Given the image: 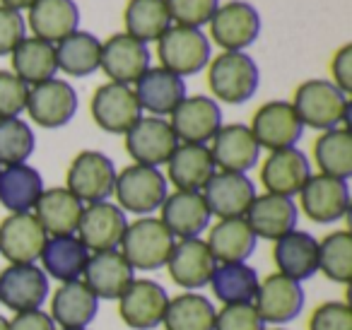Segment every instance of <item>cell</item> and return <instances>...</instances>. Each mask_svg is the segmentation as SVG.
I'll return each instance as SVG.
<instances>
[{"label":"cell","instance_id":"6da1fadb","mask_svg":"<svg viewBox=\"0 0 352 330\" xmlns=\"http://www.w3.org/2000/svg\"><path fill=\"white\" fill-rule=\"evenodd\" d=\"M292 109L297 111L302 126L314 131H333V128H347L350 123V102L328 80H307L294 92Z\"/></svg>","mask_w":352,"mask_h":330},{"label":"cell","instance_id":"7a4b0ae2","mask_svg":"<svg viewBox=\"0 0 352 330\" xmlns=\"http://www.w3.org/2000/svg\"><path fill=\"white\" fill-rule=\"evenodd\" d=\"M176 239L160 222V217H138L126 227L121 239V253L133 270L152 272L166 265Z\"/></svg>","mask_w":352,"mask_h":330},{"label":"cell","instance_id":"3957f363","mask_svg":"<svg viewBox=\"0 0 352 330\" xmlns=\"http://www.w3.org/2000/svg\"><path fill=\"white\" fill-rule=\"evenodd\" d=\"M258 65L244 51H225L210 60L208 85L217 102L244 104L258 89Z\"/></svg>","mask_w":352,"mask_h":330},{"label":"cell","instance_id":"277c9868","mask_svg":"<svg viewBox=\"0 0 352 330\" xmlns=\"http://www.w3.org/2000/svg\"><path fill=\"white\" fill-rule=\"evenodd\" d=\"M113 195L123 212H133L138 217H147L162 208L166 193V176L155 166L131 164L116 174Z\"/></svg>","mask_w":352,"mask_h":330},{"label":"cell","instance_id":"5b68a950","mask_svg":"<svg viewBox=\"0 0 352 330\" xmlns=\"http://www.w3.org/2000/svg\"><path fill=\"white\" fill-rule=\"evenodd\" d=\"M157 56L164 70L186 78L201 73L210 63V41L201 30L171 25L157 39Z\"/></svg>","mask_w":352,"mask_h":330},{"label":"cell","instance_id":"8992f818","mask_svg":"<svg viewBox=\"0 0 352 330\" xmlns=\"http://www.w3.org/2000/svg\"><path fill=\"white\" fill-rule=\"evenodd\" d=\"M116 184V166L107 155L97 150H85L70 162L65 174V188L80 203H102L113 195Z\"/></svg>","mask_w":352,"mask_h":330},{"label":"cell","instance_id":"52a82bcc","mask_svg":"<svg viewBox=\"0 0 352 330\" xmlns=\"http://www.w3.org/2000/svg\"><path fill=\"white\" fill-rule=\"evenodd\" d=\"M92 118L102 131L113 133V135H126L133 126L142 118V109L138 102L135 92L128 85L107 82L97 87L89 104Z\"/></svg>","mask_w":352,"mask_h":330},{"label":"cell","instance_id":"ba28073f","mask_svg":"<svg viewBox=\"0 0 352 330\" xmlns=\"http://www.w3.org/2000/svg\"><path fill=\"white\" fill-rule=\"evenodd\" d=\"M169 294L155 280H133L128 289L118 296V316L133 330H152L164 318Z\"/></svg>","mask_w":352,"mask_h":330},{"label":"cell","instance_id":"9c48e42d","mask_svg":"<svg viewBox=\"0 0 352 330\" xmlns=\"http://www.w3.org/2000/svg\"><path fill=\"white\" fill-rule=\"evenodd\" d=\"M25 111L41 128H49V131L63 128L73 121L78 111V92L73 89V85L63 80H46V82L30 87Z\"/></svg>","mask_w":352,"mask_h":330},{"label":"cell","instance_id":"30bf717a","mask_svg":"<svg viewBox=\"0 0 352 330\" xmlns=\"http://www.w3.org/2000/svg\"><path fill=\"white\" fill-rule=\"evenodd\" d=\"M169 126L174 131L176 140L188 142V145H206L222 128L220 104L212 97H206V94L186 97L171 111Z\"/></svg>","mask_w":352,"mask_h":330},{"label":"cell","instance_id":"8fae6325","mask_svg":"<svg viewBox=\"0 0 352 330\" xmlns=\"http://www.w3.org/2000/svg\"><path fill=\"white\" fill-rule=\"evenodd\" d=\"M208 25L212 41L225 51H244L261 34L258 10L244 0H232L227 6H220Z\"/></svg>","mask_w":352,"mask_h":330},{"label":"cell","instance_id":"7c38bea8","mask_svg":"<svg viewBox=\"0 0 352 330\" xmlns=\"http://www.w3.org/2000/svg\"><path fill=\"white\" fill-rule=\"evenodd\" d=\"M128 219L118 205L102 200V203L85 205L75 236L82 241L89 253L116 251L121 246V239L126 234Z\"/></svg>","mask_w":352,"mask_h":330},{"label":"cell","instance_id":"4fadbf2b","mask_svg":"<svg viewBox=\"0 0 352 330\" xmlns=\"http://www.w3.org/2000/svg\"><path fill=\"white\" fill-rule=\"evenodd\" d=\"M49 299V277L36 263L8 265L0 272V304L6 309L22 314L36 311Z\"/></svg>","mask_w":352,"mask_h":330},{"label":"cell","instance_id":"5bb4252c","mask_svg":"<svg viewBox=\"0 0 352 330\" xmlns=\"http://www.w3.org/2000/svg\"><path fill=\"white\" fill-rule=\"evenodd\" d=\"M251 133L261 150H287L299 142L304 126L289 102H265L251 118Z\"/></svg>","mask_w":352,"mask_h":330},{"label":"cell","instance_id":"9a60e30c","mask_svg":"<svg viewBox=\"0 0 352 330\" xmlns=\"http://www.w3.org/2000/svg\"><path fill=\"white\" fill-rule=\"evenodd\" d=\"M179 147L174 131L169 121L157 116H142L131 131L126 133V150L135 164L155 166L160 169L162 164L169 162L174 150Z\"/></svg>","mask_w":352,"mask_h":330},{"label":"cell","instance_id":"2e32d148","mask_svg":"<svg viewBox=\"0 0 352 330\" xmlns=\"http://www.w3.org/2000/svg\"><path fill=\"white\" fill-rule=\"evenodd\" d=\"M49 234L34 217V212H10L0 222V256L10 265L36 263L44 251Z\"/></svg>","mask_w":352,"mask_h":330},{"label":"cell","instance_id":"e0dca14e","mask_svg":"<svg viewBox=\"0 0 352 330\" xmlns=\"http://www.w3.org/2000/svg\"><path fill=\"white\" fill-rule=\"evenodd\" d=\"M299 203L311 222L333 224L342 219L350 210V188L347 181L333 179V176H309L304 188L299 190Z\"/></svg>","mask_w":352,"mask_h":330},{"label":"cell","instance_id":"ac0fdd59","mask_svg":"<svg viewBox=\"0 0 352 330\" xmlns=\"http://www.w3.org/2000/svg\"><path fill=\"white\" fill-rule=\"evenodd\" d=\"M254 306L263 323H273V325L289 323L304 309L302 282L289 280V277L280 275V272H273L265 280H261Z\"/></svg>","mask_w":352,"mask_h":330},{"label":"cell","instance_id":"d6986e66","mask_svg":"<svg viewBox=\"0 0 352 330\" xmlns=\"http://www.w3.org/2000/svg\"><path fill=\"white\" fill-rule=\"evenodd\" d=\"M99 68L104 70L111 82L118 85H135L150 68V51L147 44L123 34L109 36L102 44V56H99Z\"/></svg>","mask_w":352,"mask_h":330},{"label":"cell","instance_id":"ffe728a7","mask_svg":"<svg viewBox=\"0 0 352 330\" xmlns=\"http://www.w3.org/2000/svg\"><path fill=\"white\" fill-rule=\"evenodd\" d=\"M169 275L176 285L186 292H196L210 285V277L215 272L217 263L212 258L208 243L201 236L179 239L171 248V256L166 261Z\"/></svg>","mask_w":352,"mask_h":330},{"label":"cell","instance_id":"44dd1931","mask_svg":"<svg viewBox=\"0 0 352 330\" xmlns=\"http://www.w3.org/2000/svg\"><path fill=\"white\" fill-rule=\"evenodd\" d=\"M201 193L210 214H215L220 219H230L244 217L249 205L256 198V186L246 174L215 171Z\"/></svg>","mask_w":352,"mask_h":330},{"label":"cell","instance_id":"7402d4cb","mask_svg":"<svg viewBox=\"0 0 352 330\" xmlns=\"http://www.w3.org/2000/svg\"><path fill=\"white\" fill-rule=\"evenodd\" d=\"M309 176H311V164H309L307 155L297 147L270 152L261 166V184H263L265 193L283 195V198L299 195Z\"/></svg>","mask_w":352,"mask_h":330},{"label":"cell","instance_id":"603a6c76","mask_svg":"<svg viewBox=\"0 0 352 330\" xmlns=\"http://www.w3.org/2000/svg\"><path fill=\"white\" fill-rule=\"evenodd\" d=\"M210 142L212 162H215V166H220V171L246 174L249 169H254L261 157L258 142H256L251 128L244 126V123L222 126Z\"/></svg>","mask_w":352,"mask_h":330},{"label":"cell","instance_id":"cb8c5ba5","mask_svg":"<svg viewBox=\"0 0 352 330\" xmlns=\"http://www.w3.org/2000/svg\"><path fill=\"white\" fill-rule=\"evenodd\" d=\"M80 280L92 289V294L97 299H118L123 292L128 289L133 280H135V270L131 267V263L123 258V253L118 251H99L89 253L87 265Z\"/></svg>","mask_w":352,"mask_h":330},{"label":"cell","instance_id":"d4e9b609","mask_svg":"<svg viewBox=\"0 0 352 330\" xmlns=\"http://www.w3.org/2000/svg\"><path fill=\"white\" fill-rule=\"evenodd\" d=\"M160 212V222L169 229L174 239L201 236L212 217L206 200H203V193H198V190H174L164 198Z\"/></svg>","mask_w":352,"mask_h":330},{"label":"cell","instance_id":"484cf974","mask_svg":"<svg viewBox=\"0 0 352 330\" xmlns=\"http://www.w3.org/2000/svg\"><path fill=\"white\" fill-rule=\"evenodd\" d=\"M246 224L256 239H268V241H278L287 232L297 229L299 208L294 205L292 198H283V195L263 193L256 195L254 203L249 205L244 214Z\"/></svg>","mask_w":352,"mask_h":330},{"label":"cell","instance_id":"4316f807","mask_svg":"<svg viewBox=\"0 0 352 330\" xmlns=\"http://www.w3.org/2000/svg\"><path fill=\"white\" fill-rule=\"evenodd\" d=\"M133 92H135L142 111H150L152 116L162 118L171 116V111L186 99V82L184 78L160 65V68H147L135 82Z\"/></svg>","mask_w":352,"mask_h":330},{"label":"cell","instance_id":"83f0119b","mask_svg":"<svg viewBox=\"0 0 352 330\" xmlns=\"http://www.w3.org/2000/svg\"><path fill=\"white\" fill-rule=\"evenodd\" d=\"M273 261L280 275L304 282L318 272V241L309 232L292 229L275 241Z\"/></svg>","mask_w":352,"mask_h":330},{"label":"cell","instance_id":"f1b7e54d","mask_svg":"<svg viewBox=\"0 0 352 330\" xmlns=\"http://www.w3.org/2000/svg\"><path fill=\"white\" fill-rule=\"evenodd\" d=\"M99 311V299L82 280L63 282L51 296V320L63 330L87 328Z\"/></svg>","mask_w":352,"mask_h":330},{"label":"cell","instance_id":"f546056e","mask_svg":"<svg viewBox=\"0 0 352 330\" xmlns=\"http://www.w3.org/2000/svg\"><path fill=\"white\" fill-rule=\"evenodd\" d=\"M215 171L217 166L208 145L182 142L166 162V179L176 186V190H198L201 193Z\"/></svg>","mask_w":352,"mask_h":330},{"label":"cell","instance_id":"4dcf8cb0","mask_svg":"<svg viewBox=\"0 0 352 330\" xmlns=\"http://www.w3.org/2000/svg\"><path fill=\"white\" fill-rule=\"evenodd\" d=\"M85 203H80L68 188L56 186V188H44L34 205V217L44 227L49 236H60V234L78 232L80 217H82Z\"/></svg>","mask_w":352,"mask_h":330},{"label":"cell","instance_id":"1f68e13d","mask_svg":"<svg viewBox=\"0 0 352 330\" xmlns=\"http://www.w3.org/2000/svg\"><path fill=\"white\" fill-rule=\"evenodd\" d=\"M30 30L36 39H44L49 44H58L65 36L78 32L80 10L75 0H36L30 8Z\"/></svg>","mask_w":352,"mask_h":330},{"label":"cell","instance_id":"d6a6232c","mask_svg":"<svg viewBox=\"0 0 352 330\" xmlns=\"http://www.w3.org/2000/svg\"><path fill=\"white\" fill-rule=\"evenodd\" d=\"M87 258L89 251L75 234H60V236L46 239L39 261L46 277H54L63 285V282H73L82 277Z\"/></svg>","mask_w":352,"mask_h":330},{"label":"cell","instance_id":"836d02e7","mask_svg":"<svg viewBox=\"0 0 352 330\" xmlns=\"http://www.w3.org/2000/svg\"><path fill=\"white\" fill-rule=\"evenodd\" d=\"M256 234L244 217L220 219L208 234V248L217 265L222 263H246L256 251Z\"/></svg>","mask_w":352,"mask_h":330},{"label":"cell","instance_id":"e575fe53","mask_svg":"<svg viewBox=\"0 0 352 330\" xmlns=\"http://www.w3.org/2000/svg\"><path fill=\"white\" fill-rule=\"evenodd\" d=\"M44 193V179L30 164H12L0 169V205L10 212H32Z\"/></svg>","mask_w":352,"mask_h":330},{"label":"cell","instance_id":"d590c367","mask_svg":"<svg viewBox=\"0 0 352 330\" xmlns=\"http://www.w3.org/2000/svg\"><path fill=\"white\" fill-rule=\"evenodd\" d=\"M12 73L27 85L34 87L46 80H54L56 70V46L36 36H25L12 51Z\"/></svg>","mask_w":352,"mask_h":330},{"label":"cell","instance_id":"8d00e7d4","mask_svg":"<svg viewBox=\"0 0 352 330\" xmlns=\"http://www.w3.org/2000/svg\"><path fill=\"white\" fill-rule=\"evenodd\" d=\"M261 277L246 263H222L210 277V289L225 306L254 304Z\"/></svg>","mask_w":352,"mask_h":330},{"label":"cell","instance_id":"74e56055","mask_svg":"<svg viewBox=\"0 0 352 330\" xmlns=\"http://www.w3.org/2000/svg\"><path fill=\"white\" fill-rule=\"evenodd\" d=\"M102 41L89 32H73L56 44V65L70 78H87L99 70Z\"/></svg>","mask_w":352,"mask_h":330},{"label":"cell","instance_id":"f35d334b","mask_svg":"<svg viewBox=\"0 0 352 330\" xmlns=\"http://www.w3.org/2000/svg\"><path fill=\"white\" fill-rule=\"evenodd\" d=\"M215 306L208 296L186 292L169 299L162 325L164 330H215Z\"/></svg>","mask_w":352,"mask_h":330},{"label":"cell","instance_id":"ab89813d","mask_svg":"<svg viewBox=\"0 0 352 330\" xmlns=\"http://www.w3.org/2000/svg\"><path fill=\"white\" fill-rule=\"evenodd\" d=\"M314 160L323 176L347 181L352 176V135L350 128L323 131L314 142Z\"/></svg>","mask_w":352,"mask_h":330},{"label":"cell","instance_id":"60d3db41","mask_svg":"<svg viewBox=\"0 0 352 330\" xmlns=\"http://www.w3.org/2000/svg\"><path fill=\"white\" fill-rule=\"evenodd\" d=\"M123 25L128 36L147 44V41H157L169 30L171 17L164 0H128Z\"/></svg>","mask_w":352,"mask_h":330},{"label":"cell","instance_id":"b9f144b4","mask_svg":"<svg viewBox=\"0 0 352 330\" xmlns=\"http://www.w3.org/2000/svg\"><path fill=\"white\" fill-rule=\"evenodd\" d=\"M318 270L338 285L352 280V234L340 229L318 241Z\"/></svg>","mask_w":352,"mask_h":330},{"label":"cell","instance_id":"7bdbcfd3","mask_svg":"<svg viewBox=\"0 0 352 330\" xmlns=\"http://www.w3.org/2000/svg\"><path fill=\"white\" fill-rule=\"evenodd\" d=\"M36 145L34 131L22 118H0V169L27 164Z\"/></svg>","mask_w":352,"mask_h":330},{"label":"cell","instance_id":"ee69618b","mask_svg":"<svg viewBox=\"0 0 352 330\" xmlns=\"http://www.w3.org/2000/svg\"><path fill=\"white\" fill-rule=\"evenodd\" d=\"M164 3L171 22H176L179 27H193V30L208 25L220 8V0H164Z\"/></svg>","mask_w":352,"mask_h":330},{"label":"cell","instance_id":"f6af8a7d","mask_svg":"<svg viewBox=\"0 0 352 330\" xmlns=\"http://www.w3.org/2000/svg\"><path fill=\"white\" fill-rule=\"evenodd\" d=\"M30 87L15 73L0 70V118H20L27 109Z\"/></svg>","mask_w":352,"mask_h":330},{"label":"cell","instance_id":"bcb514c9","mask_svg":"<svg viewBox=\"0 0 352 330\" xmlns=\"http://www.w3.org/2000/svg\"><path fill=\"white\" fill-rule=\"evenodd\" d=\"M215 330H265L254 304H230L215 314Z\"/></svg>","mask_w":352,"mask_h":330},{"label":"cell","instance_id":"7dc6e473","mask_svg":"<svg viewBox=\"0 0 352 330\" xmlns=\"http://www.w3.org/2000/svg\"><path fill=\"white\" fill-rule=\"evenodd\" d=\"M309 330H352V309L345 301H326L309 318Z\"/></svg>","mask_w":352,"mask_h":330},{"label":"cell","instance_id":"c3c4849f","mask_svg":"<svg viewBox=\"0 0 352 330\" xmlns=\"http://www.w3.org/2000/svg\"><path fill=\"white\" fill-rule=\"evenodd\" d=\"M27 36V22L22 12L0 6V56L15 51V46Z\"/></svg>","mask_w":352,"mask_h":330},{"label":"cell","instance_id":"681fc988","mask_svg":"<svg viewBox=\"0 0 352 330\" xmlns=\"http://www.w3.org/2000/svg\"><path fill=\"white\" fill-rule=\"evenodd\" d=\"M331 73L333 85L340 89L342 94L352 92V44H345L338 49V54L331 60Z\"/></svg>","mask_w":352,"mask_h":330},{"label":"cell","instance_id":"f907efd6","mask_svg":"<svg viewBox=\"0 0 352 330\" xmlns=\"http://www.w3.org/2000/svg\"><path fill=\"white\" fill-rule=\"evenodd\" d=\"M8 330H56V323L46 311H22L8 320Z\"/></svg>","mask_w":352,"mask_h":330},{"label":"cell","instance_id":"816d5d0a","mask_svg":"<svg viewBox=\"0 0 352 330\" xmlns=\"http://www.w3.org/2000/svg\"><path fill=\"white\" fill-rule=\"evenodd\" d=\"M36 0H0V6L3 8H10V10H25V8H32Z\"/></svg>","mask_w":352,"mask_h":330},{"label":"cell","instance_id":"f5cc1de1","mask_svg":"<svg viewBox=\"0 0 352 330\" xmlns=\"http://www.w3.org/2000/svg\"><path fill=\"white\" fill-rule=\"evenodd\" d=\"M0 330H8V318H6V316H0Z\"/></svg>","mask_w":352,"mask_h":330},{"label":"cell","instance_id":"db71d44e","mask_svg":"<svg viewBox=\"0 0 352 330\" xmlns=\"http://www.w3.org/2000/svg\"><path fill=\"white\" fill-rule=\"evenodd\" d=\"M265 330H285V328H265Z\"/></svg>","mask_w":352,"mask_h":330},{"label":"cell","instance_id":"11a10c76","mask_svg":"<svg viewBox=\"0 0 352 330\" xmlns=\"http://www.w3.org/2000/svg\"><path fill=\"white\" fill-rule=\"evenodd\" d=\"M78 330H87V328H78Z\"/></svg>","mask_w":352,"mask_h":330}]
</instances>
